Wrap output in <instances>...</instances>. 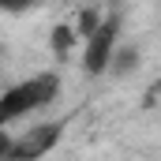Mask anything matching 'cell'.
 <instances>
[{"label": "cell", "mask_w": 161, "mask_h": 161, "mask_svg": "<svg viewBox=\"0 0 161 161\" xmlns=\"http://www.w3.org/2000/svg\"><path fill=\"white\" fill-rule=\"evenodd\" d=\"M56 90H60V79H56V75H34V79L11 86V90L4 94V101H0V120L11 124L15 116H23V113H30V109L49 105V101L56 97Z\"/></svg>", "instance_id": "6da1fadb"}, {"label": "cell", "mask_w": 161, "mask_h": 161, "mask_svg": "<svg viewBox=\"0 0 161 161\" xmlns=\"http://www.w3.org/2000/svg\"><path fill=\"white\" fill-rule=\"evenodd\" d=\"M60 124H41V127H34V131H23L15 142H0V154L11 161H34L41 158V154H49L53 146H56V139H60Z\"/></svg>", "instance_id": "7a4b0ae2"}, {"label": "cell", "mask_w": 161, "mask_h": 161, "mask_svg": "<svg viewBox=\"0 0 161 161\" xmlns=\"http://www.w3.org/2000/svg\"><path fill=\"white\" fill-rule=\"evenodd\" d=\"M53 41H56V49L64 53V49L71 45V30H56V34H53Z\"/></svg>", "instance_id": "277c9868"}, {"label": "cell", "mask_w": 161, "mask_h": 161, "mask_svg": "<svg viewBox=\"0 0 161 161\" xmlns=\"http://www.w3.org/2000/svg\"><path fill=\"white\" fill-rule=\"evenodd\" d=\"M113 49H116V19H105L86 41V71H105V64L113 60Z\"/></svg>", "instance_id": "3957f363"}, {"label": "cell", "mask_w": 161, "mask_h": 161, "mask_svg": "<svg viewBox=\"0 0 161 161\" xmlns=\"http://www.w3.org/2000/svg\"><path fill=\"white\" fill-rule=\"evenodd\" d=\"M34 0H0V8H8V11H23V8H30Z\"/></svg>", "instance_id": "5b68a950"}]
</instances>
